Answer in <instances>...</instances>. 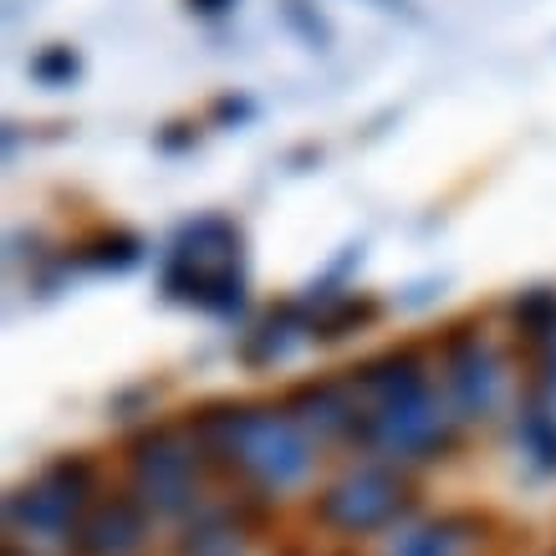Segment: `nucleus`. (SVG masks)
Instances as JSON below:
<instances>
[{
	"label": "nucleus",
	"mask_w": 556,
	"mask_h": 556,
	"mask_svg": "<svg viewBox=\"0 0 556 556\" xmlns=\"http://www.w3.org/2000/svg\"><path fill=\"white\" fill-rule=\"evenodd\" d=\"M357 393L353 444L378 459H444L459 450V414L439 399L424 342H399L348 368Z\"/></svg>",
	"instance_id": "f257e3e1"
},
{
	"label": "nucleus",
	"mask_w": 556,
	"mask_h": 556,
	"mask_svg": "<svg viewBox=\"0 0 556 556\" xmlns=\"http://www.w3.org/2000/svg\"><path fill=\"white\" fill-rule=\"evenodd\" d=\"M185 429L204 444V455L219 465L225 480H240L255 495L302 485L317 465V439L291 419L281 404H236L210 399L189 408Z\"/></svg>",
	"instance_id": "f03ea898"
},
{
	"label": "nucleus",
	"mask_w": 556,
	"mask_h": 556,
	"mask_svg": "<svg viewBox=\"0 0 556 556\" xmlns=\"http://www.w3.org/2000/svg\"><path fill=\"white\" fill-rule=\"evenodd\" d=\"M159 291L204 317L236 321L245 312L251 270H245V230L225 210L179 219L169 251L159 261Z\"/></svg>",
	"instance_id": "7ed1b4c3"
},
{
	"label": "nucleus",
	"mask_w": 556,
	"mask_h": 556,
	"mask_svg": "<svg viewBox=\"0 0 556 556\" xmlns=\"http://www.w3.org/2000/svg\"><path fill=\"white\" fill-rule=\"evenodd\" d=\"M219 465L204 455V444L179 424H159L128 444V490L153 510V516H179L194 521L210 506V490H215Z\"/></svg>",
	"instance_id": "20e7f679"
},
{
	"label": "nucleus",
	"mask_w": 556,
	"mask_h": 556,
	"mask_svg": "<svg viewBox=\"0 0 556 556\" xmlns=\"http://www.w3.org/2000/svg\"><path fill=\"white\" fill-rule=\"evenodd\" d=\"M102 501V465L87 450L47 459L31 480L5 495V526L16 536H72L83 516Z\"/></svg>",
	"instance_id": "39448f33"
},
{
	"label": "nucleus",
	"mask_w": 556,
	"mask_h": 556,
	"mask_svg": "<svg viewBox=\"0 0 556 556\" xmlns=\"http://www.w3.org/2000/svg\"><path fill=\"white\" fill-rule=\"evenodd\" d=\"M414 510H419V485L399 465H363V470L317 490V501H312L317 526L342 541L383 536L393 526H404Z\"/></svg>",
	"instance_id": "423d86ee"
},
{
	"label": "nucleus",
	"mask_w": 556,
	"mask_h": 556,
	"mask_svg": "<svg viewBox=\"0 0 556 556\" xmlns=\"http://www.w3.org/2000/svg\"><path fill=\"white\" fill-rule=\"evenodd\" d=\"M434 353H439V378H444V399H450L459 419H490L495 408L506 404L510 368L501 348L485 342V317L480 312L444 321L434 338Z\"/></svg>",
	"instance_id": "0eeeda50"
},
{
	"label": "nucleus",
	"mask_w": 556,
	"mask_h": 556,
	"mask_svg": "<svg viewBox=\"0 0 556 556\" xmlns=\"http://www.w3.org/2000/svg\"><path fill=\"white\" fill-rule=\"evenodd\" d=\"M153 531V510L138 501L134 490H102V501L83 516L72 531V556H143Z\"/></svg>",
	"instance_id": "6e6552de"
},
{
	"label": "nucleus",
	"mask_w": 556,
	"mask_h": 556,
	"mask_svg": "<svg viewBox=\"0 0 556 556\" xmlns=\"http://www.w3.org/2000/svg\"><path fill=\"white\" fill-rule=\"evenodd\" d=\"M501 541V516L485 506H450L399 536L393 556H485Z\"/></svg>",
	"instance_id": "1a4fd4ad"
},
{
	"label": "nucleus",
	"mask_w": 556,
	"mask_h": 556,
	"mask_svg": "<svg viewBox=\"0 0 556 556\" xmlns=\"http://www.w3.org/2000/svg\"><path fill=\"white\" fill-rule=\"evenodd\" d=\"M312 321H317V312H312V302H306V296H287V302H276L266 317L255 321L251 332L236 342L240 368L270 372L276 363H287L302 342H312Z\"/></svg>",
	"instance_id": "9d476101"
},
{
	"label": "nucleus",
	"mask_w": 556,
	"mask_h": 556,
	"mask_svg": "<svg viewBox=\"0 0 556 556\" xmlns=\"http://www.w3.org/2000/svg\"><path fill=\"white\" fill-rule=\"evenodd\" d=\"M143 236L138 230H128V225H113V219H102V225H92V230H83V236L67 240V266H83V270H113V276H123V270H134L138 261H143Z\"/></svg>",
	"instance_id": "9b49d317"
},
{
	"label": "nucleus",
	"mask_w": 556,
	"mask_h": 556,
	"mask_svg": "<svg viewBox=\"0 0 556 556\" xmlns=\"http://www.w3.org/2000/svg\"><path fill=\"white\" fill-rule=\"evenodd\" d=\"M510 332H516V348L531 353V368L546 372V357L556 348V287H526L506 302Z\"/></svg>",
	"instance_id": "f8f14e48"
},
{
	"label": "nucleus",
	"mask_w": 556,
	"mask_h": 556,
	"mask_svg": "<svg viewBox=\"0 0 556 556\" xmlns=\"http://www.w3.org/2000/svg\"><path fill=\"white\" fill-rule=\"evenodd\" d=\"M312 312H317L312 342H342L383 321V296H372V291H338L327 302H312Z\"/></svg>",
	"instance_id": "ddd939ff"
},
{
	"label": "nucleus",
	"mask_w": 556,
	"mask_h": 556,
	"mask_svg": "<svg viewBox=\"0 0 556 556\" xmlns=\"http://www.w3.org/2000/svg\"><path fill=\"white\" fill-rule=\"evenodd\" d=\"M516 434H521V450L531 455V465L546 475H556V414L546 404H526L516 414Z\"/></svg>",
	"instance_id": "4468645a"
},
{
	"label": "nucleus",
	"mask_w": 556,
	"mask_h": 556,
	"mask_svg": "<svg viewBox=\"0 0 556 556\" xmlns=\"http://www.w3.org/2000/svg\"><path fill=\"white\" fill-rule=\"evenodd\" d=\"M26 72H31L36 87H72L77 77H83V56H77V47H67V41H51V47H41L26 62Z\"/></svg>",
	"instance_id": "2eb2a0df"
},
{
	"label": "nucleus",
	"mask_w": 556,
	"mask_h": 556,
	"mask_svg": "<svg viewBox=\"0 0 556 556\" xmlns=\"http://www.w3.org/2000/svg\"><path fill=\"white\" fill-rule=\"evenodd\" d=\"M281 16H287V26L302 36L312 51H327V47H332V26L317 16V5H306V0H287V5H281Z\"/></svg>",
	"instance_id": "dca6fc26"
},
{
	"label": "nucleus",
	"mask_w": 556,
	"mask_h": 556,
	"mask_svg": "<svg viewBox=\"0 0 556 556\" xmlns=\"http://www.w3.org/2000/svg\"><path fill=\"white\" fill-rule=\"evenodd\" d=\"M255 98H245V92H225V98L210 102V118L219 123V128H240V123H255Z\"/></svg>",
	"instance_id": "f3484780"
},
{
	"label": "nucleus",
	"mask_w": 556,
	"mask_h": 556,
	"mask_svg": "<svg viewBox=\"0 0 556 556\" xmlns=\"http://www.w3.org/2000/svg\"><path fill=\"white\" fill-rule=\"evenodd\" d=\"M164 153H185L200 143V123H169V128H159V138H153Z\"/></svg>",
	"instance_id": "a211bd4d"
},
{
	"label": "nucleus",
	"mask_w": 556,
	"mask_h": 556,
	"mask_svg": "<svg viewBox=\"0 0 556 556\" xmlns=\"http://www.w3.org/2000/svg\"><path fill=\"white\" fill-rule=\"evenodd\" d=\"M236 0H185V11H194V16H225Z\"/></svg>",
	"instance_id": "6ab92c4d"
},
{
	"label": "nucleus",
	"mask_w": 556,
	"mask_h": 556,
	"mask_svg": "<svg viewBox=\"0 0 556 556\" xmlns=\"http://www.w3.org/2000/svg\"><path fill=\"white\" fill-rule=\"evenodd\" d=\"M541 383L556 393V348H552V357H546V372H541Z\"/></svg>",
	"instance_id": "aec40b11"
},
{
	"label": "nucleus",
	"mask_w": 556,
	"mask_h": 556,
	"mask_svg": "<svg viewBox=\"0 0 556 556\" xmlns=\"http://www.w3.org/2000/svg\"><path fill=\"white\" fill-rule=\"evenodd\" d=\"M5 556H31V552H26L21 541H5Z\"/></svg>",
	"instance_id": "412c9836"
}]
</instances>
